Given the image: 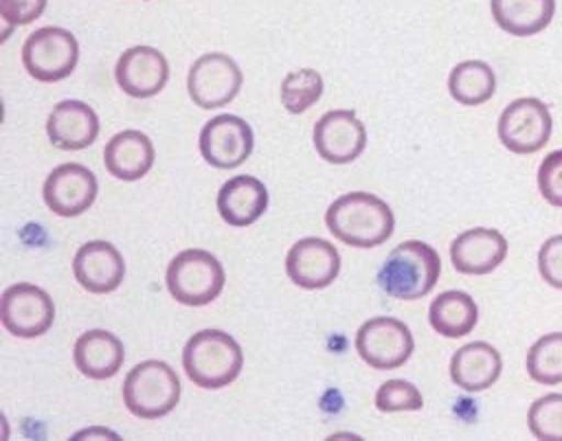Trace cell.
I'll use <instances>...</instances> for the list:
<instances>
[{
    "label": "cell",
    "instance_id": "8992f818",
    "mask_svg": "<svg viewBox=\"0 0 562 441\" xmlns=\"http://www.w3.org/2000/svg\"><path fill=\"white\" fill-rule=\"evenodd\" d=\"M79 59L77 37L61 26H42L22 44L24 70L42 83L66 79Z\"/></svg>",
    "mask_w": 562,
    "mask_h": 441
},
{
    "label": "cell",
    "instance_id": "5bb4252c",
    "mask_svg": "<svg viewBox=\"0 0 562 441\" xmlns=\"http://www.w3.org/2000/svg\"><path fill=\"white\" fill-rule=\"evenodd\" d=\"M285 272L292 283L303 290H321L334 283L340 272V255L336 246L321 237L299 239L285 257Z\"/></svg>",
    "mask_w": 562,
    "mask_h": 441
},
{
    "label": "cell",
    "instance_id": "83f0119b",
    "mask_svg": "<svg viewBox=\"0 0 562 441\" xmlns=\"http://www.w3.org/2000/svg\"><path fill=\"white\" fill-rule=\"evenodd\" d=\"M527 421L536 439L562 441V393L538 397L529 408Z\"/></svg>",
    "mask_w": 562,
    "mask_h": 441
},
{
    "label": "cell",
    "instance_id": "9a60e30c",
    "mask_svg": "<svg viewBox=\"0 0 562 441\" xmlns=\"http://www.w3.org/2000/svg\"><path fill=\"white\" fill-rule=\"evenodd\" d=\"M114 79L125 94L149 99L158 94L169 79L167 57L154 46H132L119 57Z\"/></svg>",
    "mask_w": 562,
    "mask_h": 441
},
{
    "label": "cell",
    "instance_id": "277c9868",
    "mask_svg": "<svg viewBox=\"0 0 562 441\" xmlns=\"http://www.w3.org/2000/svg\"><path fill=\"white\" fill-rule=\"evenodd\" d=\"M180 402V380L162 360H145L130 369L123 382V404L140 419L169 415Z\"/></svg>",
    "mask_w": 562,
    "mask_h": 441
},
{
    "label": "cell",
    "instance_id": "9c48e42d",
    "mask_svg": "<svg viewBox=\"0 0 562 441\" xmlns=\"http://www.w3.org/2000/svg\"><path fill=\"white\" fill-rule=\"evenodd\" d=\"M241 81L244 75L228 55L206 53L191 64L187 90L198 108L213 110L231 103L237 97Z\"/></svg>",
    "mask_w": 562,
    "mask_h": 441
},
{
    "label": "cell",
    "instance_id": "f1b7e54d",
    "mask_svg": "<svg viewBox=\"0 0 562 441\" xmlns=\"http://www.w3.org/2000/svg\"><path fill=\"white\" fill-rule=\"evenodd\" d=\"M422 406H424V397L419 388L406 380H389L380 384L375 393V408L382 412L419 410Z\"/></svg>",
    "mask_w": 562,
    "mask_h": 441
},
{
    "label": "cell",
    "instance_id": "ac0fdd59",
    "mask_svg": "<svg viewBox=\"0 0 562 441\" xmlns=\"http://www.w3.org/2000/svg\"><path fill=\"white\" fill-rule=\"evenodd\" d=\"M46 134L57 149L77 151L97 140L99 116L97 112L77 99L59 101L46 118Z\"/></svg>",
    "mask_w": 562,
    "mask_h": 441
},
{
    "label": "cell",
    "instance_id": "30bf717a",
    "mask_svg": "<svg viewBox=\"0 0 562 441\" xmlns=\"http://www.w3.org/2000/svg\"><path fill=\"white\" fill-rule=\"evenodd\" d=\"M2 327L18 338H37L46 333L55 320L53 298L33 283H15L2 292L0 301Z\"/></svg>",
    "mask_w": 562,
    "mask_h": 441
},
{
    "label": "cell",
    "instance_id": "4316f807",
    "mask_svg": "<svg viewBox=\"0 0 562 441\" xmlns=\"http://www.w3.org/2000/svg\"><path fill=\"white\" fill-rule=\"evenodd\" d=\"M323 77L312 68L292 70L281 81V103L288 112L301 114L310 110L323 94Z\"/></svg>",
    "mask_w": 562,
    "mask_h": 441
},
{
    "label": "cell",
    "instance_id": "603a6c76",
    "mask_svg": "<svg viewBox=\"0 0 562 441\" xmlns=\"http://www.w3.org/2000/svg\"><path fill=\"white\" fill-rule=\"evenodd\" d=\"M494 22L509 35L527 37L544 31L555 13V0H490Z\"/></svg>",
    "mask_w": 562,
    "mask_h": 441
},
{
    "label": "cell",
    "instance_id": "44dd1931",
    "mask_svg": "<svg viewBox=\"0 0 562 441\" xmlns=\"http://www.w3.org/2000/svg\"><path fill=\"white\" fill-rule=\"evenodd\" d=\"M501 369V353L483 340L463 344L450 358V380L468 393H481L490 388L498 380Z\"/></svg>",
    "mask_w": 562,
    "mask_h": 441
},
{
    "label": "cell",
    "instance_id": "7a4b0ae2",
    "mask_svg": "<svg viewBox=\"0 0 562 441\" xmlns=\"http://www.w3.org/2000/svg\"><path fill=\"white\" fill-rule=\"evenodd\" d=\"M441 274V259L432 246L419 239H408L395 246L380 272L378 285L393 298L417 301L426 296Z\"/></svg>",
    "mask_w": 562,
    "mask_h": 441
},
{
    "label": "cell",
    "instance_id": "4fadbf2b",
    "mask_svg": "<svg viewBox=\"0 0 562 441\" xmlns=\"http://www.w3.org/2000/svg\"><path fill=\"white\" fill-rule=\"evenodd\" d=\"M94 173L79 162H64L55 167L44 180V202L59 217H77L88 211L97 197Z\"/></svg>",
    "mask_w": 562,
    "mask_h": 441
},
{
    "label": "cell",
    "instance_id": "e0dca14e",
    "mask_svg": "<svg viewBox=\"0 0 562 441\" xmlns=\"http://www.w3.org/2000/svg\"><path fill=\"white\" fill-rule=\"evenodd\" d=\"M507 257V239L496 228H468L450 244V261L461 274H490Z\"/></svg>",
    "mask_w": 562,
    "mask_h": 441
},
{
    "label": "cell",
    "instance_id": "5b68a950",
    "mask_svg": "<svg viewBox=\"0 0 562 441\" xmlns=\"http://www.w3.org/2000/svg\"><path fill=\"white\" fill-rule=\"evenodd\" d=\"M169 294L189 307H202L215 301L226 283V272L215 255L200 248L178 252L167 268Z\"/></svg>",
    "mask_w": 562,
    "mask_h": 441
},
{
    "label": "cell",
    "instance_id": "6da1fadb",
    "mask_svg": "<svg viewBox=\"0 0 562 441\" xmlns=\"http://www.w3.org/2000/svg\"><path fill=\"white\" fill-rule=\"evenodd\" d=\"M325 224L338 241L353 248H373L393 235L395 217L391 206L378 195L351 191L329 204Z\"/></svg>",
    "mask_w": 562,
    "mask_h": 441
},
{
    "label": "cell",
    "instance_id": "d4e9b609",
    "mask_svg": "<svg viewBox=\"0 0 562 441\" xmlns=\"http://www.w3.org/2000/svg\"><path fill=\"white\" fill-rule=\"evenodd\" d=\"M450 97L461 105H481L496 92V75L490 64L468 59L452 68L448 77Z\"/></svg>",
    "mask_w": 562,
    "mask_h": 441
},
{
    "label": "cell",
    "instance_id": "f546056e",
    "mask_svg": "<svg viewBox=\"0 0 562 441\" xmlns=\"http://www.w3.org/2000/svg\"><path fill=\"white\" fill-rule=\"evenodd\" d=\"M538 189L551 206L562 208V149L547 154L544 160L540 162Z\"/></svg>",
    "mask_w": 562,
    "mask_h": 441
},
{
    "label": "cell",
    "instance_id": "8fae6325",
    "mask_svg": "<svg viewBox=\"0 0 562 441\" xmlns=\"http://www.w3.org/2000/svg\"><path fill=\"white\" fill-rule=\"evenodd\" d=\"M252 127L235 114L213 116L200 132V154L217 169L239 167L252 154Z\"/></svg>",
    "mask_w": 562,
    "mask_h": 441
},
{
    "label": "cell",
    "instance_id": "3957f363",
    "mask_svg": "<svg viewBox=\"0 0 562 441\" xmlns=\"http://www.w3.org/2000/svg\"><path fill=\"white\" fill-rule=\"evenodd\" d=\"M182 366L195 386L224 388L239 375L244 351L226 331L202 329L187 340L182 349Z\"/></svg>",
    "mask_w": 562,
    "mask_h": 441
},
{
    "label": "cell",
    "instance_id": "7c38bea8",
    "mask_svg": "<svg viewBox=\"0 0 562 441\" xmlns=\"http://www.w3.org/2000/svg\"><path fill=\"white\" fill-rule=\"evenodd\" d=\"M316 154L334 165H347L356 160L367 147L364 123L351 110L325 112L312 132Z\"/></svg>",
    "mask_w": 562,
    "mask_h": 441
},
{
    "label": "cell",
    "instance_id": "484cf974",
    "mask_svg": "<svg viewBox=\"0 0 562 441\" xmlns=\"http://www.w3.org/2000/svg\"><path fill=\"white\" fill-rule=\"evenodd\" d=\"M527 373L538 384L562 382V331L544 333L527 351Z\"/></svg>",
    "mask_w": 562,
    "mask_h": 441
},
{
    "label": "cell",
    "instance_id": "4dcf8cb0",
    "mask_svg": "<svg viewBox=\"0 0 562 441\" xmlns=\"http://www.w3.org/2000/svg\"><path fill=\"white\" fill-rule=\"evenodd\" d=\"M540 276L551 285L562 290V235L549 237L538 250Z\"/></svg>",
    "mask_w": 562,
    "mask_h": 441
},
{
    "label": "cell",
    "instance_id": "ffe728a7",
    "mask_svg": "<svg viewBox=\"0 0 562 441\" xmlns=\"http://www.w3.org/2000/svg\"><path fill=\"white\" fill-rule=\"evenodd\" d=\"M268 208V189L252 176H235L217 193L220 217L235 228L255 224Z\"/></svg>",
    "mask_w": 562,
    "mask_h": 441
},
{
    "label": "cell",
    "instance_id": "d6986e66",
    "mask_svg": "<svg viewBox=\"0 0 562 441\" xmlns=\"http://www.w3.org/2000/svg\"><path fill=\"white\" fill-rule=\"evenodd\" d=\"M154 143L138 129H123L114 134L103 149V165L110 176L132 182L147 176L154 167Z\"/></svg>",
    "mask_w": 562,
    "mask_h": 441
},
{
    "label": "cell",
    "instance_id": "2e32d148",
    "mask_svg": "<svg viewBox=\"0 0 562 441\" xmlns=\"http://www.w3.org/2000/svg\"><path fill=\"white\" fill-rule=\"evenodd\" d=\"M72 274L86 292L108 294L121 285L125 276V261L116 246L103 239H92L75 252Z\"/></svg>",
    "mask_w": 562,
    "mask_h": 441
},
{
    "label": "cell",
    "instance_id": "ba28073f",
    "mask_svg": "<svg viewBox=\"0 0 562 441\" xmlns=\"http://www.w3.org/2000/svg\"><path fill=\"white\" fill-rule=\"evenodd\" d=\"M413 333L408 325L391 316H375L360 325L356 333L358 355L378 371L402 366L413 353Z\"/></svg>",
    "mask_w": 562,
    "mask_h": 441
},
{
    "label": "cell",
    "instance_id": "1f68e13d",
    "mask_svg": "<svg viewBox=\"0 0 562 441\" xmlns=\"http://www.w3.org/2000/svg\"><path fill=\"white\" fill-rule=\"evenodd\" d=\"M48 0H0V15L11 26H22L37 20Z\"/></svg>",
    "mask_w": 562,
    "mask_h": 441
},
{
    "label": "cell",
    "instance_id": "52a82bcc",
    "mask_svg": "<svg viewBox=\"0 0 562 441\" xmlns=\"http://www.w3.org/2000/svg\"><path fill=\"white\" fill-rule=\"evenodd\" d=\"M553 121L549 108L533 97L512 101L498 116V140L512 154H536L551 136Z\"/></svg>",
    "mask_w": 562,
    "mask_h": 441
},
{
    "label": "cell",
    "instance_id": "cb8c5ba5",
    "mask_svg": "<svg viewBox=\"0 0 562 441\" xmlns=\"http://www.w3.org/2000/svg\"><path fill=\"white\" fill-rule=\"evenodd\" d=\"M430 327L446 338H461L470 333L479 320L474 298L459 290L441 292L428 307Z\"/></svg>",
    "mask_w": 562,
    "mask_h": 441
},
{
    "label": "cell",
    "instance_id": "7402d4cb",
    "mask_svg": "<svg viewBox=\"0 0 562 441\" xmlns=\"http://www.w3.org/2000/svg\"><path fill=\"white\" fill-rule=\"evenodd\" d=\"M72 360L81 375L90 380H108L123 366L125 349L112 331L90 329L77 338Z\"/></svg>",
    "mask_w": 562,
    "mask_h": 441
}]
</instances>
